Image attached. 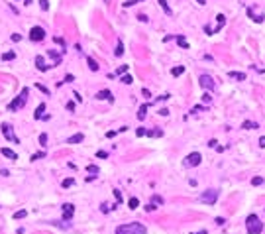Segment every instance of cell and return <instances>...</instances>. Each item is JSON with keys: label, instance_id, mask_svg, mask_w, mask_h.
I'll return each mask as SVG.
<instances>
[{"label": "cell", "instance_id": "obj_1", "mask_svg": "<svg viewBox=\"0 0 265 234\" xmlns=\"http://www.w3.org/2000/svg\"><path fill=\"white\" fill-rule=\"evenodd\" d=\"M145 226L142 222H128V224H120L116 228V234H145Z\"/></svg>", "mask_w": 265, "mask_h": 234}, {"label": "cell", "instance_id": "obj_2", "mask_svg": "<svg viewBox=\"0 0 265 234\" xmlns=\"http://www.w3.org/2000/svg\"><path fill=\"white\" fill-rule=\"evenodd\" d=\"M246 230L247 234H261L263 232V222L257 215H249L246 218Z\"/></svg>", "mask_w": 265, "mask_h": 234}, {"label": "cell", "instance_id": "obj_3", "mask_svg": "<svg viewBox=\"0 0 265 234\" xmlns=\"http://www.w3.org/2000/svg\"><path fill=\"white\" fill-rule=\"evenodd\" d=\"M26 100H28V89H22V93H20V97H16L12 102H10V110L14 112V110H18V108H24L26 106Z\"/></svg>", "mask_w": 265, "mask_h": 234}, {"label": "cell", "instance_id": "obj_4", "mask_svg": "<svg viewBox=\"0 0 265 234\" xmlns=\"http://www.w3.org/2000/svg\"><path fill=\"white\" fill-rule=\"evenodd\" d=\"M198 83H200V87L206 89V91H214L216 89V81L208 75V73H202V75L198 77Z\"/></svg>", "mask_w": 265, "mask_h": 234}, {"label": "cell", "instance_id": "obj_5", "mask_svg": "<svg viewBox=\"0 0 265 234\" xmlns=\"http://www.w3.org/2000/svg\"><path fill=\"white\" fill-rule=\"evenodd\" d=\"M200 162H202V156L198 152H193V153H189V156L185 157L183 165H185V167H196V165H200Z\"/></svg>", "mask_w": 265, "mask_h": 234}, {"label": "cell", "instance_id": "obj_6", "mask_svg": "<svg viewBox=\"0 0 265 234\" xmlns=\"http://www.w3.org/2000/svg\"><path fill=\"white\" fill-rule=\"evenodd\" d=\"M216 199H218V191H216V189H206V191L200 195V203H204V205H214Z\"/></svg>", "mask_w": 265, "mask_h": 234}, {"label": "cell", "instance_id": "obj_7", "mask_svg": "<svg viewBox=\"0 0 265 234\" xmlns=\"http://www.w3.org/2000/svg\"><path fill=\"white\" fill-rule=\"evenodd\" d=\"M29 40H32V41H41V40H45V30H43L41 26H34L32 30H29Z\"/></svg>", "mask_w": 265, "mask_h": 234}, {"label": "cell", "instance_id": "obj_8", "mask_svg": "<svg viewBox=\"0 0 265 234\" xmlns=\"http://www.w3.org/2000/svg\"><path fill=\"white\" fill-rule=\"evenodd\" d=\"M0 128H2V134H4L6 140H10V142H14V144H20V140L12 134V126H10V124H2Z\"/></svg>", "mask_w": 265, "mask_h": 234}, {"label": "cell", "instance_id": "obj_9", "mask_svg": "<svg viewBox=\"0 0 265 234\" xmlns=\"http://www.w3.org/2000/svg\"><path fill=\"white\" fill-rule=\"evenodd\" d=\"M73 215H75V207H73L71 203L63 205V218H65V221H71Z\"/></svg>", "mask_w": 265, "mask_h": 234}, {"label": "cell", "instance_id": "obj_10", "mask_svg": "<svg viewBox=\"0 0 265 234\" xmlns=\"http://www.w3.org/2000/svg\"><path fill=\"white\" fill-rule=\"evenodd\" d=\"M35 67H38L39 71H49L51 65H45V61H43L41 55H35Z\"/></svg>", "mask_w": 265, "mask_h": 234}, {"label": "cell", "instance_id": "obj_11", "mask_svg": "<svg viewBox=\"0 0 265 234\" xmlns=\"http://www.w3.org/2000/svg\"><path fill=\"white\" fill-rule=\"evenodd\" d=\"M96 98H98V100H110V102L114 100V97H112V93H110V91H98Z\"/></svg>", "mask_w": 265, "mask_h": 234}, {"label": "cell", "instance_id": "obj_12", "mask_svg": "<svg viewBox=\"0 0 265 234\" xmlns=\"http://www.w3.org/2000/svg\"><path fill=\"white\" fill-rule=\"evenodd\" d=\"M230 79H236V81H246V73H238V71H230L228 73Z\"/></svg>", "mask_w": 265, "mask_h": 234}, {"label": "cell", "instance_id": "obj_13", "mask_svg": "<svg viewBox=\"0 0 265 234\" xmlns=\"http://www.w3.org/2000/svg\"><path fill=\"white\" fill-rule=\"evenodd\" d=\"M43 112H45V102H41V104H39L38 108H35V112H34V118H35V120H39L41 116H43Z\"/></svg>", "mask_w": 265, "mask_h": 234}, {"label": "cell", "instance_id": "obj_14", "mask_svg": "<svg viewBox=\"0 0 265 234\" xmlns=\"http://www.w3.org/2000/svg\"><path fill=\"white\" fill-rule=\"evenodd\" d=\"M2 156H4V157H8V159H18L16 152L10 150V148H2Z\"/></svg>", "mask_w": 265, "mask_h": 234}, {"label": "cell", "instance_id": "obj_15", "mask_svg": "<svg viewBox=\"0 0 265 234\" xmlns=\"http://www.w3.org/2000/svg\"><path fill=\"white\" fill-rule=\"evenodd\" d=\"M83 140H85V136H83V134H75V136L67 138V144H81Z\"/></svg>", "mask_w": 265, "mask_h": 234}, {"label": "cell", "instance_id": "obj_16", "mask_svg": "<svg viewBox=\"0 0 265 234\" xmlns=\"http://www.w3.org/2000/svg\"><path fill=\"white\" fill-rule=\"evenodd\" d=\"M247 16H252V20H253V22H257V24H261V22L265 20V16H257V14H253V10H252V8H247Z\"/></svg>", "mask_w": 265, "mask_h": 234}, {"label": "cell", "instance_id": "obj_17", "mask_svg": "<svg viewBox=\"0 0 265 234\" xmlns=\"http://www.w3.org/2000/svg\"><path fill=\"white\" fill-rule=\"evenodd\" d=\"M183 73H185V65H177V67L171 69V75L173 77H179V75H183Z\"/></svg>", "mask_w": 265, "mask_h": 234}, {"label": "cell", "instance_id": "obj_18", "mask_svg": "<svg viewBox=\"0 0 265 234\" xmlns=\"http://www.w3.org/2000/svg\"><path fill=\"white\" fill-rule=\"evenodd\" d=\"M157 2H159V6H161V8H163V12L167 14V16H171V8H169V4H167V0H157Z\"/></svg>", "mask_w": 265, "mask_h": 234}, {"label": "cell", "instance_id": "obj_19", "mask_svg": "<svg viewBox=\"0 0 265 234\" xmlns=\"http://www.w3.org/2000/svg\"><path fill=\"white\" fill-rule=\"evenodd\" d=\"M242 128H246V130H255V128H259V126H257V122H252V120H246L244 124H242Z\"/></svg>", "mask_w": 265, "mask_h": 234}, {"label": "cell", "instance_id": "obj_20", "mask_svg": "<svg viewBox=\"0 0 265 234\" xmlns=\"http://www.w3.org/2000/svg\"><path fill=\"white\" fill-rule=\"evenodd\" d=\"M145 136H151V138H159V136H163V130H145Z\"/></svg>", "mask_w": 265, "mask_h": 234}, {"label": "cell", "instance_id": "obj_21", "mask_svg": "<svg viewBox=\"0 0 265 234\" xmlns=\"http://www.w3.org/2000/svg\"><path fill=\"white\" fill-rule=\"evenodd\" d=\"M145 114H147V104H142V106H139V110H138V118H139V120H143V118H145Z\"/></svg>", "mask_w": 265, "mask_h": 234}, {"label": "cell", "instance_id": "obj_22", "mask_svg": "<svg viewBox=\"0 0 265 234\" xmlns=\"http://www.w3.org/2000/svg\"><path fill=\"white\" fill-rule=\"evenodd\" d=\"M86 63H88V69H91V71H98V63L94 61L92 57H88V59H86Z\"/></svg>", "mask_w": 265, "mask_h": 234}, {"label": "cell", "instance_id": "obj_23", "mask_svg": "<svg viewBox=\"0 0 265 234\" xmlns=\"http://www.w3.org/2000/svg\"><path fill=\"white\" fill-rule=\"evenodd\" d=\"M14 57H16L14 51H6V53H2V61H12Z\"/></svg>", "mask_w": 265, "mask_h": 234}, {"label": "cell", "instance_id": "obj_24", "mask_svg": "<svg viewBox=\"0 0 265 234\" xmlns=\"http://www.w3.org/2000/svg\"><path fill=\"white\" fill-rule=\"evenodd\" d=\"M114 55H116V57L124 55V43H122V41H118V45H116V51H114Z\"/></svg>", "mask_w": 265, "mask_h": 234}, {"label": "cell", "instance_id": "obj_25", "mask_svg": "<svg viewBox=\"0 0 265 234\" xmlns=\"http://www.w3.org/2000/svg\"><path fill=\"white\" fill-rule=\"evenodd\" d=\"M128 207H130V209H138V207H139V201L136 199V197H132V199L128 201Z\"/></svg>", "mask_w": 265, "mask_h": 234}, {"label": "cell", "instance_id": "obj_26", "mask_svg": "<svg viewBox=\"0 0 265 234\" xmlns=\"http://www.w3.org/2000/svg\"><path fill=\"white\" fill-rule=\"evenodd\" d=\"M177 43H179V45H181V47H185V49L189 47V43H187V40H185V38H183V35H177Z\"/></svg>", "mask_w": 265, "mask_h": 234}, {"label": "cell", "instance_id": "obj_27", "mask_svg": "<svg viewBox=\"0 0 265 234\" xmlns=\"http://www.w3.org/2000/svg\"><path fill=\"white\" fill-rule=\"evenodd\" d=\"M151 205H163V199H161L159 195H153L151 197Z\"/></svg>", "mask_w": 265, "mask_h": 234}, {"label": "cell", "instance_id": "obj_28", "mask_svg": "<svg viewBox=\"0 0 265 234\" xmlns=\"http://www.w3.org/2000/svg\"><path fill=\"white\" fill-rule=\"evenodd\" d=\"M122 83L124 85H132V83H134V79H132V75H124L122 77Z\"/></svg>", "mask_w": 265, "mask_h": 234}, {"label": "cell", "instance_id": "obj_29", "mask_svg": "<svg viewBox=\"0 0 265 234\" xmlns=\"http://www.w3.org/2000/svg\"><path fill=\"white\" fill-rule=\"evenodd\" d=\"M139 2H143V0H128V2H124V6H126V8H130V6L139 4Z\"/></svg>", "mask_w": 265, "mask_h": 234}, {"label": "cell", "instance_id": "obj_30", "mask_svg": "<svg viewBox=\"0 0 265 234\" xmlns=\"http://www.w3.org/2000/svg\"><path fill=\"white\" fill-rule=\"evenodd\" d=\"M41 157H45V152H39V153H34V156H32V162H35V159H41Z\"/></svg>", "mask_w": 265, "mask_h": 234}, {"label": "cell", "instance_id": "obj_31", "mask_svg": "<svg viewBox=\"0 0 265 234\" xmlns=\"http://www.w3.org/2000/svg\"><path fill=\"white\" fill-rule=\"evenodd\" d=\"M39 6L41 10H49V0H39Z\"/></svg>", "mask_w": 265, "mask_h": 234}, {"label": "cell", "instance_id": "obj_32", "mask_svg": "<svg viewBox=\"0 0 265 234\" xmlns=\"http://www.w3.org/2000/svg\"><path fill=\"white\" fill-rule=\"evenodd\" d=\"M39 144L43 146V148L47 146V134H41V136H39Z\"/></svg>", "mask_w": 265, "mask_h": 234}, {"label": "cell", "instance_id": "obj_33", "mask_svg": "<svg viewBox=\"0 0 265 234\" xmlns=\"http://www.w3.org/2000/svg\"><path fill=\"white\" fill-rule=\"evenodd\" d=\"M73 183H75V181H73V179H71V177H69V179H63V183H61V185H63V187H65V189H67V187H71V185H73Z\"/></svg>", "mask_w": 265, "mask_h": 234}, {"label": "cell", "instance_id": "obj_34", "mask_svg": "<svg viewBox=\"0 0 265 234\" xmlns=\"http://www.w3.org/2000/svg\"><path fill=\"white\" fill-rule=\"evenodd\" d=\"M261 183H263V177H253V179H252V185H255V187L261 185Z\"/></svg>", "mask_w": 265, "mask_h": 234}, {"label": "cell", "instance_id": "obj_35", "mask_svg": "<svg viewBox=\"0 0 265 234\" xmlns=\"http://www.w3.org/2000/svg\"><path fill=\"white\" fill-rule=\"evenodd\" d=\"M86 171H88V173H94V175H96V173H98V167H96V165H88V167H86Z\"/></svg>", "mask_w": 265, "mask_h": 234}, {"label": "cell", "instance_id": "obj_36", "mask_svg": "<svg viewBox=\"0 0 265 234\" xmlns=\"http://www.w3.org/2000/svg\"><path fill=\"white\" fill-rule=\"evenodd\" d=\"M28 213H26V210H18V213H14V218H24Z\"/></svg>", "mask_w": 265, "mask_h": 234}, {"label": "cell", "instance_id": "obj_37", "mask_svg": "<svg viewBox=\"0 0 265 234\" xmlns=\"http://www.w3.org/2000/svg\"><path fill=\"white\" fill-rule=\"evenodd\" d=\"M126 71H128V65H120L116 73H118V75H122V73H126Z\"/></svg>", "mask_w": 265, "mask_h": 234}, {"label": "cell", "instance_id": "obj_38", "mask_svg": "<svg viewBox=\"0 0 265 234\" xmlns=\"http://www.w3.org/2000/svg\"><path fill=\"white\" fill-rule=\"evenodd\" d=\"M136 136H138V138L145 136V128H138V130H136Z\"/></svg>", "mask_w": 265, "mask_h": 234}, {"label": "cell", "instance_id": "obj_39", "mask_svg": "<svg viewBox=\"0 0 265 234\" xmlns=\"http://www.w3.org/2000/svg\"><path fill=\"white\" fill-rule=\"evenodd\" d=\"M114 197H116V201H118V203H120V201H122V193H120V191H118V189H114Z\"/></svg>", "mask_w": 265, "mask_h": 234}, {"label": "cell", "instance_id": "obj_40", "mask_svg": "<svg viewBox=\"0 0 265 234\" xmlns=\"http://www.w3.org/2000/svg\"><path fill=\"white\" fill-rule=\"evenodd\" d=\"M96 157H100V159H106V157H108V153H106V152H98V153H96Z\"/></svg>", "mask_w": 265, "mask_h": 234}, {"label": "cell", "instance_id": "obj_41", "mask_svg": "<svg viewBox=\"0 0 265 234\" xmlns=\"http://www.w3.org/2000/svg\"><path fill=\"white\" fill-rule=\"evenodd\" d=\"M20 40H22L20 34H12V41H20Z\"/></svg>", "mask_w": 265, "mask_h": 234}, {"label": "cell", "instance_id": "obj_42", "mask_svg": "<svg viewBox=\"0 0 265 234\" xmlns=\"http://www.w3.org/2000/svg\"><path fill=\"white\" fill-rule=\"evenodd\" d=\"M210 98H212V97H210L208 93H204V94H202V100H204V102H210Z\"/></svg>", "mask_w": 265, "mask_h": 234}, {"label": "cell", "instance_id": "obj_43", "mask_svg": "<svg viewBox=\"0 0 265 234\" xmlns=\"http://www.w3.org/2000/svg\"><path fill=\"white\" fill-rule=\"evenodd\" d=\"M142 94H143V97H145V98H151V93H149V91H147V89H143V91H142Z\"/></svg>", "mask_w": 265, "mask_h": 234}, {"label": "cell", "instance_id": "obj_44", "mask_svg": "<svg viewBox=\"0 0 265 234\" xmlns=\"http://www.w3.org/2000/svg\"><path fill=\"white\" fill-rule=\"evenodd\" d=\"M65 81H67V83H73V81H75V77H73V75H65Z\"/></svg>", "mask_w": 265, "mask_h": 234}, {"label": "cell", "instance_id": "obj_45", "mask_svg": "<svg viewBox=\"0 0 265 234\" xmlns=\"http://www.w3.org/2000/svg\"><path fill=\"white\" fill-rule=\"evenodd\" d=\"M35 87H38V89H39V91H43V93H45V94H49V91H47V89H45V87H43V85H35Z\"/></svg>", "mask_w": 265, "mask_h": 234}, {"label": "cell", "instance_id": "obj_46", "mask_svg": "<svg viewBox=\"0 0 265 234\" xmlns=\"http://www.w3.org/2000/svg\"><path fill=\"white\" fill-rule=\"evenodd\" d=\"M138 20H139V22H147V16H145V14H139Z\"/></svg>", "mask_w": 265, "mask_h": 234}, {"label": "cell", "instance_id": "obj_47", "mask_svg": "<svg viewBox=\"0 0 265 234\" xmlns=\"http://www.w3.org/2000/svg\"><path fill=\"white\" fill-rule=\"evenodd\" d=\"M100 210H102V213H108V210H110V207H108V205H102V207H100Z\"/></svg>", "mask_w": 265, "mask_h": 234}, {"label": "cell", "instance_id": "obj_48", "mask_svg": "<svg viewBox=\"0 0 265 234\" xmlns=\"http://www.w3.org/2000/svg\"><path fill=\"white\" fill-rule=\"evenodd\" d=\"M224 222H226V221H224V218H222V216H218V218H216V224H220V226H222Z\"/></svg>", "mask_w": 265, "mask_h": 234}, {"label": "cell", "instance_id": "obj_49", "mask_svg": "<svg viewBox=\"0 0 265 234\" xmlns=\"http://www.w3.org/2000/svg\"><path fill=\"white\" fill-rule=\"evenodd\" d=\"M159 114H161V116H167V114H169V110H167V108H161Z\"/></svg>", "mask_w": 265, "mask_h": 234}, {"label": "cell", "instance_id": "obj_50", "mask_svg": "<svg viewBox=\"0 0 265 234\" xmlns=\"http://www.w3.org/2000/svg\"><path fill=\"white\" fill-rule=\"evenodd\" d=\"M259 146H261V148H265V136L259 138Z\"/></svg>", "mask_w": 265, "mask_h": 234}, {"label": "cell", "instance_id": "obj_51", "mask_svg": "<svg viewBox=\"0 0 265 234\" xmlns=\"http://www.w3.org/2000/svg\"><path fill=\"white\" fill-rule=\"evenodd\" d=\"M153 209H155V205H151V203H149V205H147V207H145V210H149V213H151Z\"/></svg>", "mask_w": 265, "mask_h": 234}, {"label": "cell", "instance_id": "obj_52", "mask_svg": "<svg viewBox=\"0 0 265 234\" xmlns=\"http://www.w3.org/2000/svg\"><path fill=\"white\" fill-rule=\"evenodd\" d=\"M75 108V102H67V110H73Z\"/></svg>", "mask_w": 265, "mask_h": 234}, {"label": "cell", "instance_id": "obj_53", "mask_svg": "<svg viewBox=\"0 0 265 234\" xmlns=\"http://www.w3.org/2000/svg\"><path fill=\"white\" fill-rule=\"evenodd\" d=\"M196 2L200 4V6H204V4H206V0H196Z\"/></svg>", "mask_w": 265, "mask_h": 234}, {"label": "cell", "instance_id": "obj_54", "mask_svg": "<svg viewBox=\"0 0 265 234\" xmlns=\"http://www.w3.org/2000/svg\"><path fill=\"white\" fill-rule=\"evenodd\" d=\"M24 4H26V6H29V4H32V0H24Z\"/></svg>", "mask_w": 265, "mask_h": 234}, {"label": "cell", "instance_id": "obj_55", "mask_svg": "<svg viewBox=\"0 0 265 234\" xmlns=\"http://www.w3.org/2000/svg\"><path fill=\"white\" fill-rule=\"evenodd\" d=\"M196 234H208V232H206V230H200V232H196Z\"/></svg>", "mask_w": 265, "mask_h": 234}]
</instances>
